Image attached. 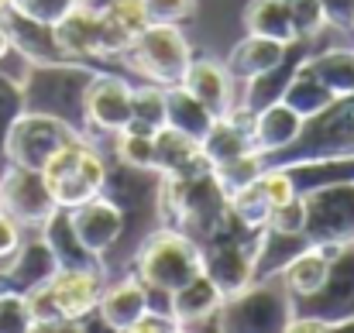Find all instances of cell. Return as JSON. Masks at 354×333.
I'll use <instances>...</instances> for the list:
<instances>
[{
    "label": "cell",
    "instance_id": "37",
    "mask_svg": "<svg viewBox=\"0 0 354 333\" xmlns=\"http://www.w3.org/2000/svg\"><path fill=\"white\" fill-rule=\"evenodd\" d=\"M151 137L155 134H138V131H120L114 134V155L118 162L131 169H151Z\"/></svg>",
    "mask_w": 354,
    "mask_h": 333
},
{
    "label": "cell",
    "instance_id": "3",
    "mask_svg": "<svg viewBox=\"0 0 354 333\" xmlns=\"http://www.w3.org/2000/svg\"><path fill=\"white\" fill-rule=\"evenodd\" d=\"M131 272L148 285L151 296H169L183 282H189L193 275L203 272V254L193 237H186L176 227L158 223L134 251Z\"/></svg>",
    "mask_w": 354,
    "mask_h": 333
},
{
    "label": "cell",
    "instance_id": "49",
    "mask_svg": "<svg viewBox=\"0 0 354 333\" xmlns=\"http://www.w3.org/2000/svg\"><path fill=\"white\" fill-rule=\"evenodd\" d=\"M337 330H354V316H351V320H348V323H341Z\"/></svg>",
    "mask_w": 354,
    "mask_h": 333
},
{
    "label": "cell",
    "instance_id": "19",
    "mask_svg": "<svg viewBox=\"0 0 354 333\" xmlns=\"http://www.w3.org/2000/svg\"><path fill=\"white\" fill-rule=\"evenodd\" d=\"M148 306H151L148 285H145L134 272H124V275H118L114 282L104 285V296H100L97 313H100V320H104L107 330L131 333Z\"/></svg>",
    "mask_w": 354,
    "mask_h": 333
},
{
    "label": "cell",
    "instance_id": "5",
    "mask_svg": "<svg viewBox=\"0 0 354 333\" xmlns=\"http://www.w3.org/2000/svg\"><path fill=\"white\" fill-rule=\"evenodd\" d=\"M107 165L111 162L100 155V148L90 137H76L41 169V175L48 182V193H52L55 207L73 210V207H80V203L104 193Z\"/></svg>",
    "mask_w": 354,
    "mask_h": 333
},
{
    "label": "cell",
    "instance_id": "24",
    "mask_svg": "<svg viewBox=\"0 0 354 333\" xmlns=\"http://www.w3.org/2000/svg\"><path fill=\"white\" fill-rule=\"evenodd\" d=\"M286 48H289L286 41L261 38V35H244L234 48H231V55H227L224 66H227V73L234 76V83L241 86V83H248V79H254V76L275 69V66L282 62Z\"/></svg>",
    "mask_w": 354,
    "mask_h": 333
},
{
    "label": "cell",
    "instance_id": "46",
    "mask_svg": "<svg viewBox=\"0 0 354 333\" xmlns=\"http://www.w3.org/2000/svg\"><path fill=\"white\" fill-rule=\"evenodd\" d=\"M24 240V227L17 220H10L3 210H0V261H7Z\"/></svg>",
    "mask_w": 354,
    "mask_h": 333
},
{
    "label": "cell",
    "instance_id": "25",
    "mask_svg": "<svg viewBox=\"0 0 354 333\" xmlns=\"http://www.w3.org/2000/svg\"><path fill=\"white\" fill-rule=\"evenodd\" d=\"M38 234L48 240V247L59 258V268H104L97 254H90L83 247V240L76 237V227L66 207H55V213L38 227Z\"/></svg>",
    "mask_w": 354,
    "mask_h": 333
},
{
    "label": "cell",
    "instance_id": "28",
    "mask_svg": "<svg viewBox=\"0 0 354 333\" xmlns=\"http://www.w3.org/2000/svg\"><path fill=\"white\" fill-rule=\"evenodd\" d=\"M330 258H334V247H317V244L303 247L282 268V275H279L282 289L289 296H310V292H317L324 285V278L330 275Z\"/></svg>",
    "mask_w": 354,
    "mask_h": 333
},
{
    "label": "cell",
    "instance_id": "45",
    "mask_svg": "<svg viewBox=\"0 0 354 333\" xmlns=\"http://www.w3.org/2000/svg\"><path fill=\"white\" fill-rule=\"evenodd\" d=\"M324 3V21L327 28L351 31L354 35V0H320Z\"/></svg>",
    "mask_w": 354,
    "mask_h": 333
},
{
    "label": "cell",
    "instance_id": "22",
    "mask_svg": "<svg viewBox=\"0 0 354 333\" xmlns=\"http://www.w3.org/2000/svg\"><path fill=\"white\" fill-rule=\"evenodd\" d=\"M3 28L10 35V48L24 59V66H35V62H59L62 52L55 45V35H52V24H41V21H31L17 10H7L3 17Z\"/></svg>",
    "mask_w": 354,
    "mask_h": 333
},
{
    "label": "cell",
    "instance_id": "41",
    "mask_svg": "<svg viewBox=\"0 0 354 333\" xmlns=\"http://www.w3.org/2000/svg\"><path fill=\"white\" fill-rule=\"evenodd\" d=\"M0 333H31V310L24 296L0 292Z\"/></svg>",
    "mask_w": 354,
    "mask_h": 333
},
{
    "label": "cell",
    "instance_id": "10",
    "mask_svg": "<svg viewBox=\"0 0 354 333\" xmlns=\"http://www.w3.org/2000/svg\"><path fill=\"white\" fill-rule=\"evenodd\" d=\"M83 137L76 127H69L66 120L59 117H48V113L38 111H24L10 134H7V144H3V162H14V165H24V169H45L69 141Z\"/></svg>",
    "mask_w": 354,
    "mask_h": 333
},
{
    "label": "cell",
    "instance_id": "36",
    "mask_svg": "<svg viewBox=\"0 0 354 333\" xmlns=\"http://www.w3.org/2000/svg\"><path fill=\"white\" fill-rule=\"evenodd\" d=\"M28 111L24 107V86H21V76H10L0 69V165H3V144H7V134L14 127V120Z\"/></svg>",
    "mask_w": 354,
    "mask_h": 333
},
{
    "label": "cell",
    "instance_id": "31",
    "mask_svg": "<svg viewBox=\"0 0 354 333\" xmlns=\"http://www.w3.org/2000/svg\"><path fill=\"white\" fill-rule=\"evenodd\" d=\"M244 31L261 35V38H275L286 45H292L299 38L292 28V17L286 10V0H251L244 7Z\"/></svg>",
    "mask_w": 354,
    "mask_h": 333
},
{
    "label": "cell",
    "instance_id": "26",
    "mask_svg": "<svg viewBox=\"0 0 354 333\" xmlns=\"http://www.w3.org/2000/svg\"><path fill=\"white\" fill-rule=\"evenodd\" d=\"M286 169L292 189L303 196V193H313V189H324V186H337V182H354V155H337V158H310V162H289V165H279Z\"/></svg>",
    "mask_w": 354,
    "mask_h": 333
},
{
    "label": "cell",
    "instance_id": "29",
    "mask_svg": "<svg viewBox=\"0 0 354 333\" xmlns=\"http://www.w3.org/2000/svg\"><path fill=\"white\" fill-rule=\"evenodd\" d=\"M306 73H313L334 97L354 93V48H313L303 62Z\"/></svg>",
    "mask_w": 354,
    "mask_h": 333
},
{
    "label": "cell",
    "instance_id": "8",
    "mask_svg": "<svg viewBox=\"0 0 354 333\" xmlns=\"http://www.w3.org/2000/svg\"><path fill=\"white\" fill-rule=\"evenodd\" d=\"M289 320H292V306H289V292L282 289L279 278L251 282L244 292L227 296L224 306L217 310V330L227 333L289 330Z\"/></svg>",
    "mask_w": 354,
    "mask_h": 333
},
{
    "label": "cell",
    "instance_id": "18",
    "mask_svg": "<svg viewBox=\"0 0 354 333\" xmlns=\"http://www.w3.org/2000/svg\"><path fill=\"white\" fill-rule=\"evenodd\" d=\"M104 285H107L104 268H59L48 282V289L59 299L62 313L76 323H83L90 313H97Z\"/></svg>",
    "mask_w": 354,
    "mask_h": 333
},
{
    "label": "cell",
    "instance_id": "6",
    "mask_svg": "<svg viewBox=\"0 0 354 333\" xmlns=\"http://www.w3.org/2000/svg\"><path fill=\"white\" fill-rule=\"evenodd\" d=\"M337 155H354V93L337 97L320 113L306 117L299 137L286 151L265 158V165H289V162L337 158Z\"/></svg>",
    "mask_w": 354,
    "mask_h": 333
},
{
    "label": "cell",
    "instance_id": "30",
    "mask_svg": "<svg viewBox=\"0 0 354 333\" xmlns=\"http://www.w3.org/2000/svg\"><path fill=\"white\" fill-rule=\"evenodd\" d=\"M165 124L183 131V134H189L193 141H200L210 131L214 113L179 83V86H165Z\"/></svg>",
    "mask_w": 354,
    "mask_h": 333
},
{
    "label": "cell",
    "instance_id": "27",
    "mask_svg": "<svg viewBox=\"0 0 354 333\" xmlns=\"http://www.w3.org/2000/svg\"><path fill=\"white\" fill-rule=\"evenodd\" d=\"M303 247H310L306 234H282V230L261 227V234H258V251H254V282L279 278L282 268H286Z\"/></svg>",
    "mask_w": 354,
    "mask_h": 333
},
{
    "label": "cell",
    "instance_id": "23",
    "mask_svg": "<svg viewBox=\"0 0 354 333\" xmlns=\"http://www.w3.org/2000/svg\"><path fill=\"white\" fill-rule=\"evenodd\" d=\"M207 165L203 151H200V141H193L189 134L176 131V127H158L155 137H151V169L158 175H183V172H193Z\"/></svg>",
    "mask_w": 354,
    "mask_h": 333
},
{
    "label": "cell",
    "instance_id": "47",
    "mask_svg": "<svg viewBox=\"0 0 354 333\" xmlns=\"http://www.w3.org/2000/svg\"><path fill=\"white\" fill-rule=\"evenodd\" d=\"M14 48H10V35H7V28H3V21H0V62L10 55Z\"/></svg>",
    "mask_w": 354,
    "mask_h": 333
},
{
    "label": "cell",
    "instance_id": "13",
    "mask_svg": "<svg viewBox=\"0 0 354 333\" xmlns=\"http://www.w3.org/2000/svg\"><path fill=\"white\" fill-rule=\"evenodd\" d=\"M131 97H134V86L114 73V69H104L93 76L90 90H86V127H90V137H114L127 127L131 120Z\"/></svg>",
    "mask_w": 354,
    "mask_h": 333
},
{
    "label": "cell",
    "instance_id": "39",
    "mask_svg": "<svg viewBox=\"0 0 354 333\" xmlns=\"http://www.w3.org/2000/svg\"><path fill=\"white\" fill-rule=\"evenodd\" d=\"M261 169H265L261 155H258V151H251V155H241V158L227 162V165H217L214 172H217L221 186H224L227 193H234V189H241V186H248V182H251Z\"/></svg>",
    "mask_w": 354,
    "mask_h": 333
},
{
    "label": "cell",
    "instance_id": "43",
    "mask_svg": "<svg viewBox=\"0 0 354 333\" xmlns=\"http://www.w3.org/2000/svg\"><path fill=\"white\" fill-rule=\"evenodd\" d=\"M151 24H186L196 17V0H145Z\"/></svg>",
    "mask_w": 354,
    "mask_h": 333
},
{
    "label": "cell",
    "instance_id": "48",
    "mask_svg": "<svg viewBox=\"0 0 354 333\" xmlns=\"http://www.w3.org/2000/svg\"><path fill=\"white\" fill-rule=\"evenodd\" d=\"M7 10H10V0H0V17H3Z\"/></svg>",
    "mask_w": 354,
    "mask_h": 333
},
{
    "label": "cell",
    "instance_id": "40",
    "mask_svg": "<svg viewBox=\"0 0 354 333\" xmlns=\"http://www.w3.org/2000/svg\"><path fill=\"white\" fill-rule=\"evenodd\" d=\"M83 0H10V10L41 21V24H55L59 17H66L73 7H80Z\"/></svg>",
    "mask_w": 354,
    "mask_h": 333
},
{
    "label": "cell",
    "instance_id": "11",
    "mask_svg": "<svg viewBox=\"0 0 354 333\" xmlns=\"http://www.w3.org/2000/svg\"><path fill=\"white\" fill-rule=\"evenodd\" d=\"M306 203V240L317 247H344L354 244V182L324 186L303 193Z\"/></svg>",
    "mask_w": 354,
    "mask_h": 333
},
{
    "label": "cell",
    "instance_id": "21",
    "mask_svg": "<svg viewBox=\"0 0 354 333\" xmlns=\"http://www.w3.org/2000/svg\"><path fill=\"white\" fill-rule=\"evenodd\" d=\"M303 124L306 120L292 111L286 100L268 104V107H261L258 113H251V141H254V151L261 155V162L272 158V155H279V151H286L299 137Z\"/></svg>",
    "mask_w": 354,
    "mask_h": 333
},
{
    "label": "cell",
    "instance_id": "1",
    "mask_svg": "<svg viewBox=\"0 0 354 333\" xmlns=\"http://www.w3.org/2000/svg\"><path fill=\"white\" fill-rule=\"evenodd\" d=\"M158 217L165 227L183 230L196 244H207L224 223L231 220V193L221 186L210 165H200L183 175H162Z\"/></svg>",
    "mask_w": 354,
    "mask_h": 333
},
{
    "label": "cell",
    "instance_id": "38",
    "mask_svg": "<svg viewBox=\"0 0 354 333\" xmlns=\"http://www.w3.org/2000/svg\"><path fill=\"white\" fill-rule=\"evenodd\" d=\"M286 10L292 17V28L299 38H317L327 21H324V3L320 0H286Z\"/></svg>",
    "mask_w": 354,
    "mask_h": 333
},
{
    "label": "cell",
    "instance_id": "35",
    "mask_svg": "<svg viewBox=\"0 0 354 333\" xmlns=\"http://www.w3.org/2000/svg\"><path fill=\"white\" fill-rule=\"evenodd\" d=\"M93 7H97V10L118 28L127 41H134V38L151 24L145 0H100V3H93Z\"/></svg>",
    "mask_w": 354,
    "mask_h": 333
},
{
    "label": "cell",
    "instance_id": "17",
    "mask_svg": "<svg viewBox=\"0 0 354 333\" xmlns=\"http://www.w3.org/2000/svg\"><path fill=\"white\" fill-rule=\"evenodd\" d=\"M221 306H224V292L203 272L183 282L176 292H169V313L176 316L179 330H217Z\"/></svg>",
    "mask_w": 354,
    "mask_h": 333
},
{
    "label": "cell",
    "instance_id": "32",
    "mask_svg": "<svg viewBox=\"0 0 354 333\" xmlns=\"http://www.w3.org/2000/svg\"><path fill=\"white\" fill-rule=\"evenodd\" d=\"M158 127H165V86L141 83V86H134V97H131V120H127L124 131L155 134Z\"/></svg>",
    "mask_w": 354,
    "mask_h": 333
},
{
    "label": "cell",
    "instance_id": "44",
    "mask_svg": "<svg viewBox=\"0 0 354 333\" xmlns=\"http://www.w3.org/2000/svg\"><path fill=\"white\" fill-rule=\"evenodd\" d=\"M179 330V323H176V316L169 313V310H155V306H148L145 313H141V320L134 323V330L131 333H176Z\"/></svg>",
    "mask_w": 354,
    "mask_h": 333
},
{
    "label": "cell",
    "instance_id": "9",
    "mask_svg": "<svg viewBox=\"0 0 354 333\" xmlns=\"http://www.w3.org/2000/svg\"><path fill=\"white\" fill-rule=\"evenodd\" d=\"M292 320H317L324 330H337L354 316V244L334 247L330 275L310 296H289Z\"/></svg>",
    "mask_w": 354,
    "mask_h": 333
},
{
    "label": "cell",
    "instance_id": "14",
    "mask_svg": "<svg viewBox=\"0 0 354 333\" xmlns=\"http://www.w3.org/2000/svg\"><path fill=\"white\" fill-rule=\"evenodd\" d=\"M55 272H59V258H55V251L48 247V240H45L41 234L24 237L21 247H17L7 261H0V292L28 296V292L48 285Z\"/></svg>",
    "mask_w": 354,
    "mask_h": 333
},
{
    "label": "cell",
    "instance_id": "2",
    "mask_svg": "<svg viewBox=\"0 0 354 333\" xmlns=\"http://www.w3.org/2000/svg\"><path fill=\"white\" fill-rule=\"evenodd\" d=\"M97 73H100L97 66L73 62V59L24 66V73H21L24 107L48 113V117H59L69 127H76L83 137H90V127H86V90H90Z\"/></svg>",
    "mask_w": 354,
    "mask_h": 333
},
{
    "label": "cell",
    "instance_id": "42",
    "mask_svg": "<svg viewBox=\"0 0 354 333\" xmlns=\"http://www.w3.org/2000/svg\"><path fill=\"white\" fill-rule=\"evenodd\" d=\"M268 230H282V234H303V227H306V203H303V196L296 193L292 200H286V203H279L272 213H268V223H265Z\"/></svg>",
    "mask_w": 354,
    "mask_h": 333
},
{
    "label": "cell",
    "instance_id": "34",
    "mask_svg": "<svg viewBox=\"0 0 354 333\" xmlns=\"http://www.w3.org/2000/svg\"><path fill=\"white\" fill-rule=\"evenodd\" d=\"M268 213H272V200L265 193V186L258 182V175L231 193V217H234L241 227L248 230H261L268 223Z\"/></svg>",
    "mask_w": 354,
    "mask_h": 333
},
{
    "label": "cell",
    "instance_id": "20",
    "mask_svg": "<svg viewBox=\"0 0 354 333\" xmlns=\"http://www.w3.org/2000/svg\"><path fill=\"white\" fill-rule=\"evenodd\" d=\"M183 86L214 113V117H224V113L234 107V76L227 73L224 62L217 59H193L186 76H183Z\"/></svg>",
    "mask_w": 354,
    "mask_h": 333
},
{
    "label": "cell",
    "instance_id": "15",
    "mask_svg": "<svg viewBox=\"0 0 354 333\" xmlns=\"http://www.w3.org/2000/svg\"><path fill=\"white\" fill-rule=\"evenodd\" d=\"M69 217H73V227H76V237L83 240V247L90 254L100 258V265L118 251L120 237H124V210L107 193H100V196L73 207Z\"/></svg>",
    "mask_w": 354,
    "mask_h": 333
},
{
    "label": "cell",
    "instance_id": "16",
    "mask_svg": "<svg viewBox=\"0 0 354 333\" xmlns=\"http://www.w3.org/2000/svg\"><path fill=\"white\" fill-rule=\"evenodd\" d=\"M313 41H317V38H296V41L286 48V55H282V62H279L275 69H268V73H261V76L241 83L244 90H241V100H234V107H241V111H248V113H258L261 107H268V104H279L282 93H286V86L292 83L296 69H299V66L306 62V55L317 48Z\"/></svg>",
    "mask_w": 354,
    "mask_h": 333
},
{
    "label": "cell",
    "instance_id": "12",
    "mask_svg": "<svg viewBox=\"0 0 354 333\" xmlns=\"http://www.w3.org/2000/svg\"><path fill=\"white\" fill-rule=\"evenodd\" d=\"M0 210L24 230H38L55 213V200L48 193L45 175L38 169L3 162L0 165Z\"/></svg>",
    "mask_w": 354,
    "mask_h": 333
},
{
    "label": "cell",
    "instance_id": "33",
    "mask_svg": "<svg viewBox=\"0 0 354 333\" xmlns=\"http://www.w3.org/2000/svg\"><path fill=\"white\" fill-rule=\"evenodd\" d=\"M282 100H286L292 111L306 120V117L320 113L327 104H330V100H337V97H334V93H330V90H327V86H324V83L313 76V73H306V69L299 66V69H296V76H292V83L286 86Z\"/></svg>",
    "mask_w": 354,
    "mask_h": 333
},
{
    "label": "cell",
    "instance_id": "7",
    "mask_svg": "<svg viewBox=\"0 0 354 333\" xmlns=\"http://www.w3.org/2000/svg\"><path fill=\"white\" fill-rule=\"evenodd\" d=\"M258 234L261 230H248L231 217L207 244H200L203 254V275L214 278V285L227 296L244 292L254 282V251H258Z\"/></svg>",
    "mask_w": 354,
    "mask_h": 333
},
{
    "label": "cell",
    "instance_id": "4",
    "mask_svg": "<svg viewBox=\"0 0 354 333\" xmlns=\"http://www.w3.org/2000/svg\"><path fill=\"white\" fill-rule=\"evenodd\" d=\"M118 62H124V69L138 73L145 83L179 86L189 62H193V48H189V38L183 35L179 24H148L120 52Z\"/></svg>",
    "mask_w": 354,
    "mask_h": 333
}]
</instances>
